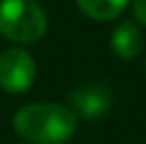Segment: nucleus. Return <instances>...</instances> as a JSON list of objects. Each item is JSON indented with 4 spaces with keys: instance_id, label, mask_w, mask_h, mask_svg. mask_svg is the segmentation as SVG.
Returning a JSON list of instances; mask_svg holds the SVG:
<instances>
[{
    "instance_id": "nucleus-4",
    "label": "nucleus",
    "mask_w": 146,
    "mask_h": 144,
    "mask_svg": "<svg viewBox=\"0 0 146 144\" xmlns=\"http://www.w3.org/2000/svg\"><path fill=\"white\" fill-rule=\"evenodd\" d=\"M70 104H72V112L76 117L95 121L108 110L110 96L102 85H91V87H83V89L72 91Z\"/></svg>"
},
{
    "instance_id": "nucleus-5",
    "label": "nucleus",
    "mask_w": 146,
    "mask_h": 144,
    "mask_svg": "<svg viewBox=\"0 0 146 144\" xmlns=\"http://www.w3.org/2000/svg\"><path fill=\"white\" fill-rule=\"evenodd\" d=\"M110 47L119 57L131 59L135 55H140V51L144 49V34L135 23L123 21L110 34Z\"/></svg>"
},
{
    "instance_id": "nucleus-7",
    "label": "nucleus",
    "mask_w": 146,
    "mask_h": 144,
    "mask_svg": "<svg viewBox=\"0 0 146 144\" xmlns=\"http://www.w3.org/2000/svg\"><path fill=\"white\" fill-rule=\"evenodd\" d=\"M133 15L140 23L146 26V0H133Z\"/></svg>"
},
{
    "instance_id": "nucleus-3",
    "label": "nucleus",
    "mask_w": 146,
    "mask_h": 144,
    "mask_svg": "<svg viewBox=\"0 0 146 144\" xmlns=\"http://www.w3.org/2000/svg\"><path fill=\"white\" fill-rule=\"evenodd\" d=\"M36 64L23 49H7L0 53V87L9 93H23L32 87Z\"/></svg>"
},
{
    "instance_id": "nucleus-1",
    "label": "nucleus",
    "mask_w": 146,
    "mask_h": 144,
    "mask_svg": "<svg viewBox=\"0 0 146 144\" xmlns=\"http://www.w3.org/2000/svg\"><path fill=\"white\" fill-rule=\"evenodd\" d=\"M78 117L64 104H28L13 117V127L34 144H64L74 136Z\"/></svg>"
},
{
    "instance_id": "nucleus-6",
    "label": "nucleus",
    "mask_w": 146,
    "mask_h": 144,
    "mask_svg": "<svg viewBox=\"0 0 146 144\" xmlns=\"http://www.w3.org/2000/svg\"><path fill=\"white\" fill-rule=\"evenodd\" d=\"M76 4L87 17L98 19V21H108L125 11L129 0H76Z\"/></svg>"
},
{
    "instance_id": "nucleus-2",
    "label": "nucleus",
    "mask_w": 146,
    "mask_h": 144,
    "mask_svg": "<svg viewBox=\"0 0 146 144\" xmlns=\"http://www.w3.org/2000/svg\"><path fill=\"white\" fill-rule=\"evenodd\" d=\"M47 32V13L36 0H0V34L13 42H36Z\"/></svg>"
}]
</instances>
